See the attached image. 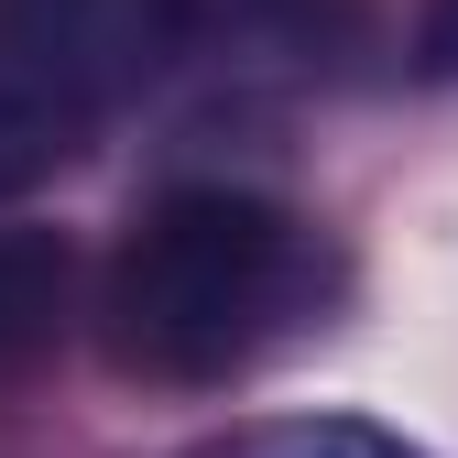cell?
Wrapping results in <instances>:
<instances>
[{"instance_id": "4", "label": "cell", "mask_w": 458, "mask_h": 458, "mask_svg": "<svg viewBox=\"0 0 458 458\" xmlns=\"http://www.w3.org/2000/svg\"><path fill=\"white\" fill-rule=\"evenodd\" d=\"M186 458H426V447L393 437V426H371V415H262V426L197 437Z\"/></svg>"}, {"instance_id": "2", "label": "cell", "mask_w": 458, "mask_h": 458, "mask_svg": "<svg viewBox=\"0 0 458 458\" xmlns=\"http://www.w3.org/2000/svg\"><path fill=\"white\" fill-rule=\"evenodd\" d=\"M186 44V0H0V197L55 186Z\"/></svg>"}, {"instance_id": "1", "label": "cell", "mask_w": 458, "mask_h": 458, "mask_svg": "<svg viewBox=\"0 0 458 458\" xmlns=\"http://www.w3.org/2000/svg\"><path fill=\"white\" fill-rule=\"evenodd\" d=\"M338 306V241L262 186H164L98 284V338L131 382H241Z\"/></svg>"}, {"instance_id": "3", "label": "cell", "mask_w": 458, "mask_h": 458, "mask_svg": "<svg viewBox=\"0 0 458 458\" xmlns=\"http://www.w3.org/2000/svg\"><path fill=\"white\" fill-rule=\"evenodd\" d=\"M66 284L77 273H66V241H55V229H0V382L55 338Z\"/></svg>"}, {"instance_id": "5", "label": "cell", "mask_w": 458, "mask_h": 458, "mask_svg": "<svg viewBox=\"0 0 458 458\" xmlns=\"http://www.w3.org/2000/svg\"><path fill=\"white\" fill-rule=\"evenodd\" d=\"M415 55H426V77H458V0H426V33H415Z\"/></svg>"}, {"instance_id": "6", "label": "cell", "mask_w": 458, "mask_h": 458, "mask_svg": "<svg viewBox=\"0 0 458 458\" xmlns=\"http://www.w3.org/2000/svg\"><path fill=\"white\" fill-rule=\"evenodd\" d=\"M273 12H284V22H327L338 0H273Z\"/></svg>"}]
</instances>
